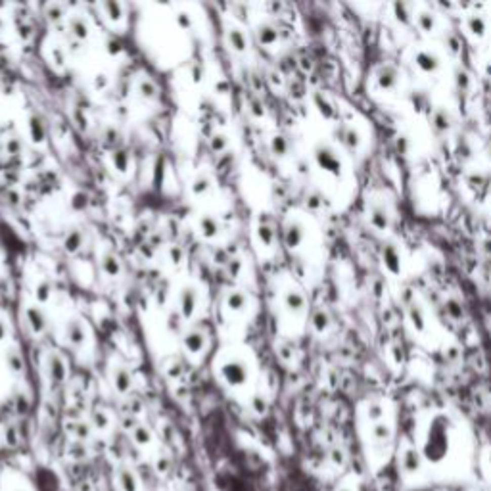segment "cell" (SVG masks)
<instances>
[{
    "label": "cell",
    "instance_id": "4dcf8cb0",
    "mask_svg": "<svg viewBox=\"0 0 491 491\" xmlns=\"http://www.w3.org/2000/svg\"><path fill=\"white\" fill-rule=\"evenodd\" d=\"M257 236L265 246H271L274 242V230L271 225H259L257 227Z\"/></svg>",
    "mask_w": 491,
    "mask_h": 491
},
{
    "label": "cell",
    "instance_id": "f1b7e54d",
    "mask_svg": "<svg viewBox=\"0 0 491 491\" xmlns=\"http://www.w3.org/2000/svg\"><path fill=\"white\" fill-rule=\"evenodd\" d=\"M445 311L449 313V317L453 318V320H461V318L464 317V309H463V303L457 300H447L445 301Z\"/></svg>",
    "mask_w": 491,
    "mask_h": 491
},
{
    "label": "cell",
    "instance_id": "5bb4252c",
    "mask_svg": "<svg viewBox=\"0 0 491 491\" xmlns=\"http://www.w3.org/2000/svg\"><path fill=\"white\" fill-rule=\"evenodd\" d=\"M196 307V290L194 288H186L181 292V311L184 317H190Z\"/></svg>",
    "mask_w": 491,
    "mask_h": 491
},
{
    "label": "cell",
    "instance_id": "4316f807",
    "mask_svg": "<svg viewBox=\"0 0 491 491\" xmlns=\"http://www.w3.org/2000/svg\"><path fill=\"white\" fill-rule=\"evenodd\" d=\"M200 228H201V232L206 234L208 238H211V236H215L219 232V225H217V221L215 219L211 217V215H203L201 217V221H200Z\"/></svg>",
    "mask_w": 491,
    "mask_h": 491
},
{
    "label": "cell",
    "instance_id": "603a6c76",
    "mask_svg": "<svg viewBox=\"0 0 491 491\" xmlns=\"http://www.w3.org/2000/svg\"><path fill=\"white\" fill-rule=\"evenodd\" d=\"M48 363H50V374H52V378H54V380H64V376H65L64 361H62L58 355H52Z\"/></svg>",
    "mask_w": 491,
    "mask_h": 491
},
{
    "label": "cell",
    "instance_id": "44dd1931",
    "mask_svg": "<svg viewBox=\"0 0 491 491\" xmlns=\"http://www.w3.org/2000/svg\"><path fill=\"white\" fill-rule=\"evenodd\" d=\"M257 36H259V43H261V45L269 46V45H274V43H276L278 31H276L273 25H263V27H259V31H257Z\"/></svg>",
    "mask_w": 491,
    "mask_h": 491
},
{
    "label": "cell",
    "instance_id": "f907efd6",
    "mask_svg": "<svg viewBox=\"0 0 491 491\" xmlns=\"http://www.w3.org/2000/svg\"><path fill=\"white\" fill-rule=\"evenodd\" d=\"M300 171H301V173H309V165H307V163H300Z\"/></svg>",
    "mask_w": 491,
    "mask_h": 491
},
{
    "label": "cell",
    "instance_id": "ffe728a7",
    "mask_svg": "<svg viewBox=\"0 0 491 491\" xmlns=\"http://www.w3.org/2000/svg\"><path fill=\"white\" fill-rule=\"evenodd\" d=\"M417 25L420 27V31H424V33H432V31L436 29V25H437L436 16H434V14H430V12H420L419 16H417Z\"/></svg>",
    "mask_w": 491,
    "mask_h": 491
},
{
    "label": "cell",
    "instance_id": "60d3db41",
    "mask_svg": "<svg viewBox=\"0 0 491 491\" xmlns=\"http://www.w3.org/2000/svg\"><path fill=\"white\" fill-rule=\"evenodd\" d=\"M322 206V196L318 192H313L309 198H307V208L309 210H318Z\"/></svg>",
    "mask_w": 491,
    "mask_h": 491
},
{
    "label": "cell",
    "instance_id": "7c38bea8",
    "mask_svg": "<svg viewBox=\"0 0 491 491\" xmlns=\"http://www.w3.org/2000/svg\"><path fill=\"white\" fill-rule=\"evenodd\" d=\"M65 336L71 342L73 346H81L85 342V326H83L79 320H71L67 328H65Z\"/></svg>",
    "mask_w": 491,
    "mask_h": 491
},
{
    "label": "cell",
    "instance_id": "7dc6e473",
    "mask_svg": "<svg viewBox=\"0 0 491 491\" xmlns=\"http://www.w3.org/2000/svg\"><path fill=\"white\" fill-rule=\"evenodd\" d=\"M171 257H173L175 263H179V261L182 259V250H181V248H173V250H171Z\"/></svg>",
    "mask_w": 491,
    "mask_h": 491
},
{
    "label": "cell",
    "instance_id": "4fadbf2b",
    "mask_svg": "<svg viewBox=\"0 0 491 491\" xmlns=\"http://www.w3.org/2000/svg\"><path fill=\"white\" fill-rule=\"evenodd\" d=\"M409 320L417 332H424L426 318H424V311H422V307H420L419 303H411L409 305Z\"/></svg>",
    "mask_w": 491,
    "mask_h": 491
},
{
    "label": "cell",
    "instance_id": "e0dca14e",
    "mask_svg": "<svg viewBox=\"0 0 491 491\" xmlns=\"http://www.w3.org/2000/svg\"><path fill=\"white\" fill-rule=\"evenodd\" d=\"M466 29L474 36H483V33H485V19L482 16H478V14H472L466 19Z\"/></svg>",
    "mask_w": 491,
    "mask_h": 491
},
{
    "label": "cell",
    "instance_id": "ee69618b",
    "mask_svg": "<svg viewBox=\"0 0 491 491\" xmlns=\"http://www.w3.org/2000/svg\"><path fill=\"white\" fill-rule=\"evenodd\" d=\"M466 181L472 186H480V184H483V173H470L466 177Z\"/></svg>",
    "mask_w": 491,
    "mask_h": 491
},
{
    "label": "cell",
    "instance_id": "8fae6325",
    "mask_svg": "<svg viewBox=\"0 0 491 491\" xmlns=\"http://www.w3.org/2000/svg\"><path fill=\"white\" fill-rule=\"evenodd\" d=\"M284 305H286L288 311H292V313H301V311L305 309V298H303L301 292L290 290V292H286V296H284Z\"/></svg>",
    "mask_w": 491,
    "mask_h": 491
},
{
    "label": "cell",
    "instance_id": "e575fe53",
    "mask_svg": "<svg viewBox=\"0 0 491 491\" xmlns=\"http://www.w3.org/2000/svg\"><path fill=\"white\" fill-rule=\"evenodd\" d=\"M228 40H230V45L234 46L236 50H244L246 48V35L242 33V31H238V29H232V31H230Z\"/></svg>",
    "mask_w": 491,
    "mask_h": 491
},
{
    "label": "cell",
    "instance_id": "d6a6232c",
    "mask_svg": "<svg viewBox=\"0 0 491 491\" xmlns=\"http://www.w3.org/2000/svg\"><path fill=\"white\" fill-rule=\"evenodd\" d=\"M271 148H273V152L276 155H286L288 154V140H286V137H282V135L274 137L273 142H271Z\"/></svg>",
    "mask_w": 491,
    "mask_h": 491
},
{
    "label": "cell",
    "instance_id": "836d02e7",
    "mask_svg": "<svg viewBox=\"0 0 491 491\" xmlns=\"http://www.w3.org/2000/svg\"><path fill=\"white\" fill-rule=\"evenodd\" d=\"M81 242H83L81 232L79 230H73V232H69V236L65 238V250L67 252H75V250H79Z\"/></svg>",
    "mask_w": 491,
    "mask_h": 491
},
{
    "label": "cell",
    "instance_id": "83f0119b",
    "mask_svg": "<svg viewBox=\"0 0 491 491\" xmlns=\"http://www.w3.org/2000/svg\"><path fill=\"white\" fill-rule=\"evenodd\" d=\"M102 269H104V273L109 274V276H117L119 271H121L117 257H115V255H106V257L102 259Z\"/></svg>",
    "mask_w": 491,
    "mask_h": 491
},
{
    "label": "cell",
    "instance_id": "ac0fdd59",
    "mask_svg": "<svg viewBox=\"0 0 491 491\" xmlns=\"http://www.w3.org/2000/svg\"><path fill=\"white\" fill-rule=\"evenodd\" d=\"M184 346H186V349L190 353H198L201 347L206 346V338L200 332H190V334H186V338H184Z\"/></svg>",
    "mask_w": 491,
    "mask_h": 491
},
{
    "label": "cell",
    "instance_id": "bcb514c9",
    "mask_svg": "<svg viewBox=\"0 0 491 491\" xmlns=\"http://www.w3.org/2000/svg\"><path fill=\"white\" fill-rule=\"evenodd\" d=\"M106 8L111 10V16L109 18H119V4H113V2H109V4H106Z\"/></svg>",
    "mask_w": 491,
    "mask_h": 491
},
{
    "label": "cell",
    "instance_id": "74e56055",
    "mask_svg": "<svg viewBox=\"0 0 491 491\" xmlns=\"http://www.w3.org/2000/svg\"><path fill=\"white\" fill-rule=\"evenodd\" d=\"M208 190H210V179L208 177H200V179H196L194 184H192V192L194 194H203V192Z\"/></svg>",
    "mask_w": 491,
    "mask_h": 491
},
{
    "label": "cell",
    "instance_id": "ab89813d",
    "mask_svg": "<svg viewBox=\"0 0 491 491\" xmlns=\"http://www.w3.org/2000/svg\"><path fill=\"white\" fill-rule=\"evenodd\" d=\"M48 296H50V284L48 282H40L38 288H36V298H38V301H46Z\"/></svg>",
    "mask_w": 491,
    "mask_h": 491
},
{
    "label": "cell",
    "instance_id": "db71d44e",
    "mask_svg": "<svg viewBox=\"0 0 491 491\" xmlns=\"http://www.w3.org/2000/svg\"><path fill=\"white\" fill-rule=\"evenodd\" d=\"M487 155H489V159H491V142H489V146H487Z\"/></svg>",
    "mask_w": 491,
    "mask_h": 491
},
{
    "label": "cell",
    "instance_id": "7bdbcfd3",
    "mask_svg": "<svg viewBox=\"0 0 491 491\" xmlns=\"http://www.w3.org/2000/svg\"><path fill=\"white\" fill-rule=\"evenodd\" d=\"M113 161L117 163V167L121 171H125V167H127V154L125 152H115L113 154Z\"/></svg>",
    "mask_w": 491,
    "mask_h": 491
},
{
    "label": "cell",
    "instance_id": "52a82bcc",
    "mask_svg": "<svg viewBox=\"0 0 491 491\" xmlns=\"http://www.w3.org/2000/svg\"><path fill=\"white\" fill-rule=\"evenodd\" d=\"M415 64H417V67H419L420 71L436 73L437 69H439L441 62H439V58H437L434 52H430V50H420V52L415 54Z\"/></svg>",
    "mask_w": 491,
    "mask_h": 491
},
{
    "label": "cell",
    "instance_id": "2e32d148",
    "mask_svg": "<svg viewBox=\"0 0 491 491\" xmlns=\"http://www.w3.org/2000/svg\"><path fill=\"white\" fill-rule=\"evenodd\" d=\"M27 322L31 324L33 332H43L46 326L45 315H43V311L38 307H29L27 309Z\"/></svg>",
    "mask_w": 491,
    "mask_h": 491
},
{
    "label": "cell",
    "instance_id": "277c9868",
    "mask_svg": "<svg viewBox=\"0 0 491 491\" xmlns=\"http://www.w3.org/2000/svg\"><path fill=\"white\" fill-rule=\"evenodd\" d=\"M430 123H432V129H434V133L437 137H443L453 127V117H451L449 109L436 108L432 111V115H430Z\"/></svg>",
    "mask_w": 491,
    "mask_h": 491
},
{
    "label": "cell",
    "instance_id": "5b68a950",
    "mask_svg": "<svg viewBox=\"0 0 491 491\" xmlns=\"http://www.w3.org/2000/svg\"><path fill=\"white\" fill-rule=\"evenodd\" d=\"M382 261H384V267L388 269V273H391V274L401 273L399 250L391 244V242H386V244L382 246Z\"/></svg>",
    "mask_w": 491,
    "mask_h": 491
},
{
    "label": "cell",
    "instance_id": "8d00e7d4",
    "mask_svg": "<svg viewBox=\"0 0 491 491\" xmlns=\"http://www.w3.org/2000/svg\"><path fill=\"white\" fill-rule=\"evenodd\" d=\"M445 46L449 48L451 54H459L461 52V38L455 35V33H449L445 36Z\"/></svg>",
    "mask_w": 491,
    "mask_h": 491
},
{
    "label": "cell",
    "instance_id": "7a4b0ae2",
    "mask_svg": "<svg viewBox=\"0 0 491 491\" xmlns=\"http://www.w3.org/2000/svg\"><path fill=\"white\" fill-rule=\"evenodd\" d=\"M397 83H399V71H397L395 65L384 64L378 67V71H376V85H378V89H382V91H393L397 87Z\"/></svg>",
    "mask_w": 491,
    "mask_h": 491
},
{
    "label": "cell",
    "instance_id": "f546056e",
    "mask_svg": "<svg viewBox=\"0 0 491 491\" xmlns=\"http://www.w3.org/2000/svg\"><path fill=\"white\" fill-rule=\"evenodd\" d=\"M115 386L119 391H127L131 388V374L125 369H117L115 371Z\"/></svg>",
    "mask_w": 491,
    "mask_h": 491
},
{
    "label": "cell",
    "instance_id": "816d5d0a",
    "mask_svg": "<svg viewBox=\"0 0 491 491\" xmlns=\"http://www.w3.org/2000/svg\"><path fill=\"white\" fill-rule=\"evenodd\" d=\"M4 334H6V328H4V324H2V322H0V340H2V338H4Z\"/></svg>",
    "mask_w": 491,
    "mask_h": 491
},
{
    "label": "cell",
    "instance_id": "484cf974",
    "mask_svg": "<svg viewBox=\"0 0 491 491\" xmlns=\"http://www.w3.org/2000/svg\"><path fill=\"white\" fill-rule=\"evenodd\" d=\"M457 157H459L461 161H470V159L474 157L472 144H470L466 138H461V140H459V144H457Z\"/></svg>",
    "mask_w": 491,
    "mask_h": 491
},
{
    "label": "cell",
    "instance_id": "7402d4cb",
    "mask_svg": "<svg viewBox=\"0 0 491 491\" xmlns=\"http://www.w3.org/2000/svg\"><path fill=\"white\" fill-rule=\"evenodd\" d=\"M393 12H395V19L403 23V25H409L411 19H413V10H411L409 4H403V2H397L393 4Z\"/></svg>",
    "mask_w": 491,
    "mask_h": 491
},
{
    "label": "cell",
    "instance_id": "b9f144b4",
    "mask_svg": "<svg viewBox=\"0 0 491 491\" xmlns=\"http://www.w3.org/2000/svg\"><path fill=\"white\" fill-rule=\"evenodd\" d=\"M140 92H142L144 96H148V98H152V96H155V85L152 81H142V85H140Z\"/></svg>",
    "mask_w": 491,
    "mask_h": 491
},
{
    "label": "cell",
    "instance_id": "9a60e30c",
    "mask_svg": "<svg viewBox=\"0 0 491 491\" xmlns=\"http://www.w3.org/2000/svg\"><path fill=\"white\" fill-rule=\"evenodd\" d=\"M311 322H313V328L317 332H324L330 326V315H328V311L322 309V307H317V309L313 311V315H311Z\"/></svg>",
    "mask_w": 491,
    "mask_h": 491
},
{
    "label": "cell",
    "instance_id": "8992f818",
    "mask_svg": "<svg viewBox=\"0 0 491 491\" xmlns=\"http://www.w3.org/2000/svg\"><path fill=\"white\" fill-rule=\"evenodd\" d=\"M336 137L340 138V142L346 146V150H349V152H355L359 148V144H361L359 131L353 127H347V125H340L336 129Z\"/></svg>",
    "mask_w": 491,
    "mask_h": 491
},
{
    "label": "cell",
    "instance_id": "d590c367",
    "mask_svg": "<svg viewBox=\"0 0 491 491\" xmlns=\"http://www.w3.org/2000/svg\"><path fill=\"white\" fill-rule=\"evenodd\" d=\"M69 27H71L73 35L75 36H79V38H85V36H87V23H85L81 18H73L71 21H69Z\"/></svg>",
    "mask_w": 491,
    "mask_h": 491
},
{
    "label": "cell",
    "instance_id": "1f68e13d",
    "mask_svg": "<svg viewBox=\"0 0 491 491\" xmlns=\"http://www.w3.org/2000/svg\"><path fill=\"white\" fill-rule=\"evenodd\" d=\"M29 129H31V137L33 140H43L45 138V125L38 117H31V123H29Z\"/></svg>",
    "mask_w": 491,
    "mask_h": 491
},
{
    "label": "cell",
    "instance_id": "6da1fadb",
    "mask_svg": "<svg viewBox=\"0 0 491 491\" xmlns=\"http://www.w3.org/2000/svg\"><path fill=\"white\" fill-rule=\"evenodd\" d=\"M315 161H317L318 167H320L322 171H326L328 175H332V177H336V179L342 177V161H340V157H338L336 150L330 148L328 144H318L317 148H315Z\"/></svg>",
    "mask_w": 491,
    "mask_h": 491
},
{
    "label": "cell",
    "instance_id": "30bf717a",
    "mask_svg": "<svg viewBox=\"0 0 491 491\" xmlns=\"http://www.w3.org/2000/svg\"><path fill=\"white\" fill-rule=\"evenodd\" d=\"M409 102L419 113H430L432 111V100L424 91H411Z\"/></svg>",
    "mask_w": 491,
    "mask_h": 491
},
{
    "label": "cell",
    "instance_id": "cb8c5ba5",
    "mask_svg": "<svg viewBox=\"0 0 491 491\" xmlns=\"http://www.w3.org/2000/svg\"><path fill=\"white\" fill-rule=\"evenodd\" d=\"M470 83H472V79H470V73L466 71V69H463V67H457V69H455L457 89H459L461 92H466L468 89H470Z\"/></svg>",
    "mask_w": 491,
    "mask_h": 491
},
{
    "label": "cell",
    "instance_id": "d4e9b609",
    "mask_svg": "<svg viewBox=\"0 0 491 491\" xmlns=\"http://www.w3.org/2000/svg\"><path fill=\"white\" fill-rule=\"evenodd\" d=\"M246 301H248V298H246L244 292L234 290V292H230V294H228L227 305L232 311H238V309H242V307H246Z\"/></svg>",
    "mask_w": 491,
    "mask_h": 491
},
{
    "label": "cell",
    "instance_id": "f35d334b",
    "mask_svg": "<svg viewBox=\"0 0 491 491\" xmlns=\"http://www.w3.org/2000/svg\"><path fill=\"white\" fill-rule=\"evenodd\" d=\"M6 361H8V366L14 371V373H19V371H21V357H19V353L10 351V353L6 355Z\"/></svg>",
    "mask_w": 491,
    "mask_h": 491
},
{
    "label": "cell",
    "instance_id": "ba28073f",
    "mask_svg": "<svg viewBox=\"0 0 491 491\" xmlns=\"http://www.w3.org/2000/svg\"><path fill=\"white\" fill-rule=\"evenodd\" d=\"M303 236H305V230H303V225L298 223V221L290 223V225L286 227V230H284V242H286V246H288L290 250L298 248V246L303 242Z\"/></svg>",
    "mask_w": 491,
    "mask_h": 491
},
{
    "label": "cell",
    "instance_id": "c3c4849f",
    "mask_svg": "<svg viewBox=\"0 0 491 491\" xmlns=\"http://www.w3.org/2000/svg\"><path fill=\"white\" fill-rule=\"evenodd\" d=\"M405 146H407V137H399V140H397V148L405 150Z\"/></svg>",
    "mask_w": 491,
    "mask_h": 491
},
{
    "label": "cell",
    "instance_id": "d6986e66",
    "mask_svg": "<svg viewBox=\"0 0 491 491\" xmlns=\"http://www.w3.org/2000/svg\"><path fill=\"white\" fill-rule=\"evenodd\" d=\"M384 415H386V409H384V405L380 403V401H371V403L366 405V419L371 420L373 424L382 422Z\"/></svg>",
    "mask_w": 491,
    "mask_h": 491
},
{
    "label": "cell",
    "instance_id": "f5cc1de1",
    "mask_svg": "<svg viewBox=\"0 0 491 491\" xmlns=\"http://www.w3.org/2000/svg\"><path fill=\"white\" fill-rule=\"evenodd\" d=\"M485 75H487V77H491V60H489V64L485 65Z\"/></svg>",
    "mask_w": 491,
    "mask_h": 491
},
{
    "label": "cell",
    "instance_id": "f6af8a7d",
    "mask_svg": "<svg viewBox=\"0 0 491 491\" xmlns=\"http://www.w3.org/2000/svg\"><path fill=\"white\" fill-rule=\"evenodd\" d=\"M225 144H227V140H225V137H221V135L213 137V140H211V146H213L215 152H221V150L225 148Z\"/></svg>",
    "mask_w": 491,
    "mask_h": 491
},
{
    "label": "cell",
    "instance_id": "3957f363",
    "mask_svg": "<svg viewBox=\"0 0 491 491\" xmlns=\"http://www.w3.org/2000/svg\"><path fill=\"white\" fill-rule=\"evenodd\" d=\"M221 374H223V378H225L230 386H238V384L246 382V378H248V369H246V364L242 363V361H230V363L223 364Z\"/></svg>",
    "mask_w": 491,
    "mask_h": 491
},
{
    "label": "cell",
    "instance_id": "681fc988",
    "mask_svg": "<svg viewBox=\"0 0 491 491\" xmlns=\"http://www.w3.org/2000/svg\"><path fill=\"white\" fill-rule=\"evenodd\" d=\"M447 357H449L451 361H455V359H457V349H455V347H451V349L447 351Z\"/></svg>",
    "mask_w": 491,
    "mask_h": 491
},
{
    "label": "cell",
    "instance_id": "9c48e42d",
    "mask_svg": "<svg viewBox=\"0 0 491 491\" xmlns=\"http://www.w3.org/2000/svg\"><path fill=\"white\" fill-rule=\"evenodd\" d=\"M371 225L376 230H388L390 227V213L382 203H374L371 208Z\"/></svg>",
    "mask_w": 491,
    "mask_h": 491
}]
</instances>
